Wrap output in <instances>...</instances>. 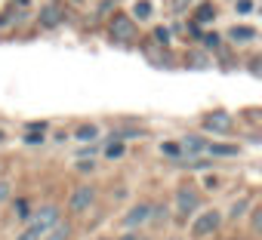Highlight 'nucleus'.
Instances as JSON below:
<instances>
[{
	"label": "nucleus",
	"mask_w": 262,
	"mask_h": 240,
	"mask_svg": "<svg viewBox=\"0 0 262 240\" xmlns=\"http://www.w3.org/2000/svg\"><path fill=\"white\" fill-rule=\"evenodd\" d=\"M108 37L114 40V43H133L136 37H139V28H136V22L129 19V16H114L111 19V25H108Z\"/></svg>",
	"instance_id": "f03ea898"
},
{
	"label": "nucleus",
	"mask_w": 262,
	"mask_h": 240,
	"mask_svg": "<svg viewBox=\"0 0 262 240\" xmlns=\"http://www.w3.org/2000/svg\"><path fill=\"white\" fill-rule=\"evenodd\" d=\"M93 203H96V188H93V185H77V188L71 191V197H68V212L80 215V212H86Z\"/></svg>",
	"instance_id": "7ed1b4c3"
},
{
	"label": "nucleus",
	"mask_w": 262,
	"mask_h": 240,
	"mask_svg": "<svg viewBox=\"0 0 262 240\" xmlns=\"http://www.w3.org/2000/svg\"><path fill=\"white\" fill-rule=\"evenodd\" d=\"M250 212H253V234H259V228H262V222H259V212H262V209H259V206H253Z\"/></svg>",
	"instance_id": "b1692460"
},
{
	"label": "nucleus",
	"mask_w": 262,
	"mask_h": 240,
	"mask_svg": "<svg viewBox=\"0 0 262 240\" xmlns=\"http://www.w3.org/2000/svg\"><path fill=\"white\" fill-rule=\"evenodd\" d=\"M204 151H210V154H216V157H237V154H241L237 145H213V142H207Z\"/></svg>",
	"instance_id": "ddd939ff"
},
{
	"label": "nucleus",
	"mask_w": 262,
	"mask_h": 240,
	"mask_svg": "<svg viewBox=\"0 0 262 240\" xmlns=\"http://www.w3.org/2000/svg\"><path fill=\"white\" fill-rule=\"evenodd\" d=\"M96 136H99V130H96L93 124H83V127H77V133H74L77 142H93Z\"/></svg>",
	"instance_id": "4468645a"
},
{
	"label": "nucleus",
	"mask_w": 262,
	"mask_h": 240,
	"mask_svg": "<svg viewBox=\"0 0 262 240\" xmlns=\"http://www.w3.org/2000/svg\"><path fill=\"white\" fill-rule=\"evenodd\" d=\"M148 212H151V206H148V203H136V206H129V212L123 215V225H126V228H139V225H145V222H148Z\"/></svg>",
	"instance_id": "0eeeda50"
},
{
	"label": "nucleus",
	"mask_w": 262,
	"mask_h": 240,
	"mask_svg": "<svg viewBox=\"0 0 262 240\" xmlns=\"http://www.w3.org/2000/svg\"><path fill=\"white\" fill-rule=\"evenodd\" d=\"M167 240H182V237H167Z\"/></svg>",
	"instance_id": "cd10ccee"
},
{
	"label": "nucleus",
	"mask_w": 262,
	"mask_h": 240,
	"mask_svg": "<svg viewBox=\"0 0 262 240\" xmlns=\"http://www.w3.org/2000/svg\"><path fill=\"white\" fill-rule=\"evenodd\" d=\"M155 37H158V43H164V46L170 43V31H167V28H158V31H155Z\"/></svg>",
	"instance_id": "5701e85b"
},
{
	"label": "nucleus",
	"mask_w": 262,
	"mask_h": 240,
	"mask_svg": "<svg viewBox=\"0 0 262 240\" xmlns=\"http://www.w3.org/2000/svg\"><path fill=\"white\" fill-rule=\"evenodd\" d=\"M40 234H43V231H40L34 222H28V225H25V231H22L16 240H40Z\"/></svg>",
	"instance_id": "dca6fc26"
},
{
	"label": "nucleus",
	"mask_w": 262,
	"mask_h": 240,
	"mask_svg": "<svg viewBox=\"0 0 262 240\" xmlns=\"http://www.w3.org/2000/svg\"><path fill=\"white\" fill-rule=\"evenodd\" d=\"M148 222H155V225L167 222V206H151V212H148Z\"/></svg>",
	"instance_id": "f3484780"
},
{
	"label": "nucleus",
	"mask_w": 262,
	"mask_h": 240,
	"mask_svg": "<svg viewBox=\"0 0 262 240\" xmlns=\"http://www.w3.org/2000/svg\"><path fill=\"white\" fill-rule=\"evenodd\" d=\"M222 222H225V215H222L219 209H204V212H198V219L191 222V237H194V240L213 237V234L222 228Z\"/></svg>",
	"instance_id": "f257e3e1"
},
{
	"label": "nucleus",
	"mask_w": 262,
	"mask_h": 240,
	"mask_svg": "<svg viewBox=\"0 0 262 240\" xmlns=\"http://www.w3.org/2000/svg\"><path fill=\"white\" fill-rule=\"evenodd\" d=\"M16 215H19L22 222H28V219H31V209H28V203H25V200H16Z\"/></svg>",
	"instance_id": "aec40b11"
},
{
	"label": "nucleus",
	"mask_w": 262,
	"mask_h": 240,
	"mask_svg": "<svg viewBox=\"0 0 262 240\" xmlns=\"http://www.w3.org/2000/svg\"><path fill=\"white\" fill-rule=\"evenodd\" d=\"M105 154H108V157H120V154H123V142H120V139H111V145L105 148Z\"/></svg>",
	"instance_id": "6ab92c4d"
},
{
	"label": "nucleus",
	"mask_w": 262,
	"mask_h": 240,
	"mask_svg": "<svg viewBox=\"0 0 262 240\" xmlns=\"http://www.w3.org/2000/svg\"><path fill=\"white\" fill-rule=\"evenodd\" d=\"M28 222H34L40 231H47V228H53V225L59 222V206L47 203V206H40L37 212H31V219H28Z\"/></svg>",
	"instance_id": "423d86ee"
},
{
	"label": "nucleus",
	"mask_w": 262,
	"mask_h": 240,
	"mask_svg": "<svg viewBox=\"0 0 262 240\" xmlns=\"http://www.w3.org/2000/svg\"><path fill=\"white\" fill-rule=\"evenodd\" d=\"M204 130L213 136H228V133H234V120L228 111H213L204 117Z\"/></svg>",
	"instance_id": "20e7f679"
},
{
	"label": "nucleus",
	"mask_w": 262,
	"mask_h": 240,
	"mask_svg": "<svg viewBox=\"0 0 262 240\" xmlns=\"http://www.w3.org/2000/svg\"><path fill=\"white\" fill-rule=\"evenodd\" d=\"M250 206H253V203H250V197H237V200H234V203L228 206V219H231V222H237V219H244Z\"/></svg>",
	"instance_id": "9b49d317"
},
{
	"label": "nucleus",
	"mask_w": 262,
	"mask_h": 240,
	"mask_svg": "<svg viewBox=\"0 0 262 240\" xmlns=\"http://www.w3.org/2000/svg\"><path fill=\"white\" fill-rule=\"evenodd\" d=\"M62 22H65V13H62L59 4H47V7L40 10V25H43V28H59Z\"/></svg>",
	"instance_id": "6e6552de"
},
{
	"label": "nucleus",
	"mask_w": 262,
	"mask_h": 240,
	"mask_svg": "<svg viewBox=\"0 0 262 240\" xmlns=\"http://www.w3.org/2000/svg\"><path fill=\"white\" fill-rule=\"evenodd\" d=\"M228 37H231L234 43H250V40H256V28H247V25L231 28V31H228Z\"/></svg>",
	"instance_id": "f8f14e48"
},
{
	"label": "nucleus",
	"mask_w": 262,
	"mask_h": 240,
	"mask_svg": "<svg viewBox=\"0 0 262 240\" xmlns=\"http://www.w3.org/2000/svg\"><path fill=\"white\" fill-rule=\"evenodd\" d=\"M201 206V194L194 191V185H179L176 188V209L182 212V215H188V212H194Z\"/></svg>",
	"instance_id": "39448f33"
},
{
	"label": "nucleus",
	"mask_w": 262,
	"mask_h": 240,
	"mask_svg": "<svg viewBox=\"0 0 262 240\" xmlns=\"http://www.w3.org/2000/svg\"><path fill=\"white\" fill-rule=\"evenodd\" d=\"M216 19V7H210V4H204L198 13H194V22H201V25H207V22H213Z\"/></svg>",
	"instance_id": "2eb2a0df"
},
{
	"label": "nucleus",
	"mask_w": 262,
	"mask_h": 240,
	"mask_svg": "<svg viewBox=\"0 0 262 240\" xmlns=\"http://www.w3.org/2000/svg\"><path fill=\"white\" fill-rule=\"evenodd\" d=\"M133 13H136V19H148L151 16V4L148 0H139V4L133 7Z\"/></svg>",
	"instance_id": "a211bd4d"
},
{
	"label": "nucleus",
	"mask_w": 262,
	"mask_h": 240,
	"mask_svg": "<svg viewBox=\"0 0 262 240\" xmlns=\"http://www.w3.org/2000/svg\"><path fill=\"white\" fill-rule=\"evenodd\" d=\"M77 170H80V173H93V160H90V163H86V160H80V163H77Z\"/></svg>",
	"instance_id": "a878e982"
},
{
	"label": "nucleus",
	"mask_w": 262,
	"mask_h": 240,
	"mask_svg": "<svg viewBox=\"0 0 262 240\" xmlns=\"http://www.w3.org/2000/svg\"><path fill=\"white\" fill-rule=\"evenodd\" d=\"M0 142H4V133H0Z\"/></svg>",
	"instance_id": "c85d7f7f"
},
{
	"label": "nucleus",
	"mask_w": 262,
	"mask_h": 240,
	"mask_svg": "<svg viewBox=\"0 0 262 240\" xmlns=\"http://www.w3.org/2000/svg\"><path fill=\"white\" fill-rule=\"evenodd\" d=\"M207 148V139H201V136H185L182 142H179V154H201Z\"/></svg>",
	"instance_id": "1a4fd4ad"
},
{
	"label": "nucleus",
	"mask_w": 262,
	"mask_h": 240,
	"mask_svg": "<svg viewBox=\"0 0 262 240\" xmlns=\"http://www.w3.org/2000/svg\"><path fill=\"white\" fill-rule=\"evenodd\" d=\"M120 240H139V234H133V231H129V234H123Z\"/></svg>",
	"instance_id": "bb28decb"
},
{
	"label": "nucleus",
	"mask_w": 262,
	"mask_h": 240,
	"mask_svg": "<svg viewBox=\"0 0 262 240\" xmlns=\"http://www.w3.org/2000/svg\"><path fill=\"white\" fill-rule=\"evenodd\" d=\"M161 151H164V154H170V157H179V145H176V142H164V145H161Z\"/></svg>",
	"instance_id": "4be33fe9"
},
{
	"label": "nucleus",
	"mask_w": 262,
	"mask_h": 240,
	"mask_svg": "<svg viewBox=\"0 0 262 240\" xmlns=\"http://www.w3.org/2000/svg\"><path fill=\"white\" fill-rule=\"evenodd\" d=\"M68 237H71V225L68 222H56L53 228H47L40 234V240H68Z\"/></svg>",
	"instance_id": "9d476101"
},
{
	"label": "nucleus",
	"mask_w": 262,
	"mask_h": 240,
	"mask_svg": "<svg viewBox=\"0 0 262 240\" xmlns=\"http://www.w3.org/2000/svg\"><path fill=\"white\" fill-rule=\"evenodd\" d=\"M10 194H13V185H10L7 179H0V203L10 200Z\"/></svg>",
	"instance_id": "412c9836"
},
{
	"label": "nucleus",
	"mask_w": 262,
	"mask_h": 240,
	"mask_svg": "<svg viewBox=\"0 0 262 240\" xmlns=\"http://www.w3.org/2000/svg\"><path fill=\"white\" fill-rule=\"evenodd\" d=\"M250 10H253L250 0H237V13H250Z\"/></svg>",
	"instance_id": "393cba45"
}]
</instances>
